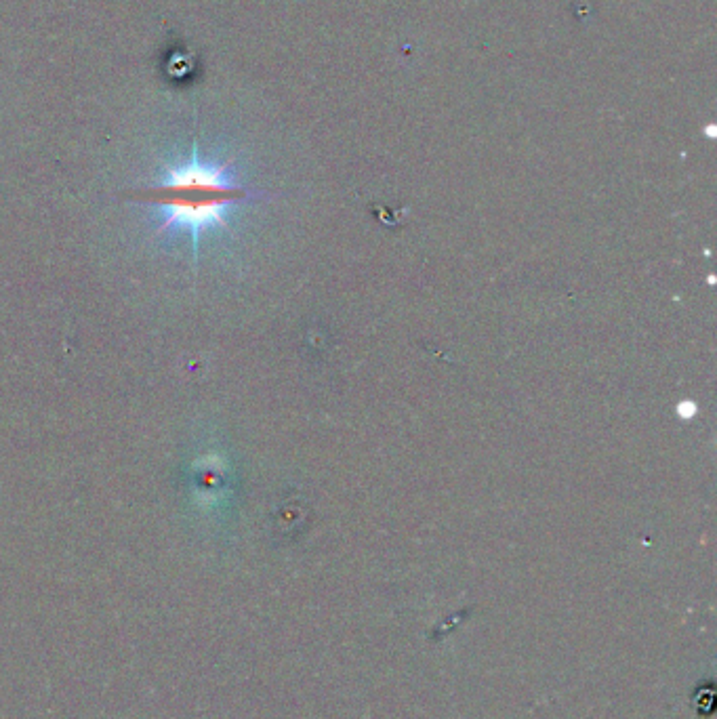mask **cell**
<instances>
[{"mask_svg": "<svg viewBox=\"0 0 717 719\" xmlns=\"http://www.w3.org/2000/svg\"><path fill=\"white\" fill-rule=\"evenodd\" d=\"M249 192L234 181L230 164L202 160L194 146L188 160L173 164L154 186L141 188L135 202L156 207L162 213V232H188L194 249L202 234L228 228V213Z\"/></svg>", "mask_w": 717, "mask_h": 719, "instance_id": "obj_1", "label": "cell"}]
</instances>
